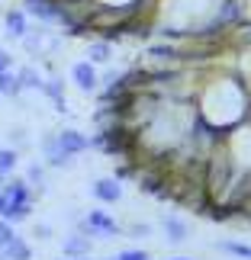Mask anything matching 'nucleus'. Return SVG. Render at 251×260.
I'll list each match as a JSON object with an SVG mask.
<instances>
[{"label":"nucleus","mask_w":251,"mask_h":260,"mask_svg":"<svg viewBox=\"0 0 251 260\" xmlns=\"http://www.w3.org/2000/svg\"><path fill=\"white\" fill-rule=\"evenodd\" d=\"M77 232H81L84 238H116V235H123V225L116 222V218H109L103 209H90L87 218H81L77 222Z\"/></svg>","instance_id":"1"},{"label":"nucleus","mask_w":251,"mask_h":260,"mask_svg":"<svg viewBox=\"0 0 251 260\" xmlns=\"http://www.w3.org/2000/svg\"><path fill=\"white\" fill-rule=\"evenodd\" d=\"M23 10H26V16L39 19L42 26H52V23H58V16H62L58 0H23Z\"/></svg>","instance_id":"2"},{"label":"nucleus","mask_w":251,"mask_h":260,"mask_svg":"<svg viewBox=\"0 0 251 260\" xmlns=\"http://www.w3.org/2000/svg\"><path fill=\"white\" fill-rule=\"evenodd\" d=\"M71 81H74V87L81 90V93H97L100 90V71L84 58V61H77L71 68Z\"/></svg>","instance_id":"3"},{"label":"nucleus","mask_w":251,"mask_h":260,"mask_svg":"<svg viewBox=\"0 0 251 260\" xmlns=\"http://www.w3.org/2000/svg\"><path fill=\"white\" fill-rule=\"evenodd\" d=\"M90 193H94V199H100V203H106V206H113L123 199V183H119L116 177H100L90 183Z\"/></svg>","instance_id":"4"},{"label":"nucleus","mask_w":251,"mask_h":260,"mask_svg":"<svg viewBox=\"0 0 251 260\" xmlns=\"http://www.w3.org/2000/svg\"><path fill=\"white\" fill-rule=\"evenodd\" d=\"M4 32H7V39H23L29 32V16L23 7H10L4 13Z\"/></svg>","instance_id":"5"},{"label":"nucleus","mask_w":251,"mask_h":260,"mask_svg":"<svg viewBox=\"0 0 251 260\" xmlns=\"http://www.w3.org/2000/svg\"><path fill=\"white\" fill-rule=\"evenodd\" d=\"M0 193L7 196V203H33V186L26 183V177H7Z\"/></svg>","instance_id":"6"},{"label":"nucleus","mask_w":251,"mask_h":260,"mask_svg":"<svg viewBox=\"0 0 251 260\" xmlns=\"http://www.w3.org/2000/svg\"><path fill=\"white\" fill-rule=\"evenodd\" d=\"M145 58L148 61H161V64H180L184 61V55H180V45L174 42H155L145 48Z\"/></svg>","instance_id":"7"},{"label":"nucleus","mask_w":251,"mask_h":260,"mask_svg":"<svg viewBox=\"0 0 251 260\" xmlns=\"http://www.w3.org/2000/svg\"><path fill=\"white\" fill-rule=\"evenodd\" d=\"M161 228H164V238L171 244H184L187 241V222L180 215H171V212H164L161 215Z\"/></svg>","instance_id":"8"},{"label":"nucleus","mask_w":251,"mask_h":260,"mask_svg":"<svg viewBox=\"0 0 251 260\" xmlns=\"http://www.w3.org/2000/svg\"><path fill=\"white\" fill-rule=\"evenodd\" d=\"M0 260H33V244L16 235L13 241H7L0 247Z\"/></svg>","instance_id":"9"},{"label":"nucleus","mask_w":251,"mask_h":260,"mask_svg":"<svg viewBox=\"0 0 251 260\" xmlns=\"http://www.w3.org/2000/svg\"><path fill=\"white\" fill-rule=\"evenodd\" d=\"M87 61L94 64V68H103V64H109L113 61V45L106 42V39H94V42L87 45Z\"/></svg>","instance_id":"10"},{"label":"nucleus","mask_w":251,"mask_h":260,"mask_svg":"<svg viewBox=\"0 0 251 260\" xmlns=\"http://www.w3.org/2000/svg\"><path fill=\"white\" fill-rule=\"evenodd\" d=\"M62 251L65 257H90V238H84L81 232H74V235H68L65 241H62Z\"/></svg>","instance_id":"11"},{"label":"nucleus","mask_w":251,"mask_h":260,"mask_svg":"<svg viewBox=\"0 0 251 260\" xmlns=\"http://www.w3.org/2000/svg\"><path fill=\"white\" fill-rule=\"evenodd\" d=\"M42 81H45V77L39 74L33 64H23V68L16 71V84H19V93H23V90H42Z\"/></svg>","instance_id":"12"},{"label":"nucleus","mask_w":251,"mask_h":260,"mask_svg":"<svg viewBox=\"0 0 251 260\" xmlns=\"http://www.w3.org/2000/svg\"><path fill=\"white\" fill-rule=\"evenodd\" d=\"M42 93L55 103L58 113H65V81H58V77H48V81H42Z\"/></svg>","instance_id":"13"},{"label":"nucleus","mask_w":251,"mask_h":260,"mask_svg":"<svg viewBox=\"0 0 251 260\" xmlns=\"http://www.w3.org/2000/svg\"><path fill=\"white\" fill-rule=\"evenodd\" d=\"M29 215H33V203H7V209H4V218H7L10 225L26 222Z\"/></svg>","instance_id":"14"},{"label":"nucleus","mask_w":251,"mask_h":260,"mask_svg":"<svg viewBox=\"0 0 251 260\" xmlns=\"http://www.w3.org/2000/svg\"><path fill=\"white\" fill-rule=\"evenodd\" d=\"M19 164V151L16 148H0V186H4V180L16 171Z\"/></svg>","instance_id":"15"},{"label":"nucleus","mask_w":251,"mask_h":260,"mask_svg":"<svg viewBox=\"0 0 251 260\" xmlns=\"http://www.w3.org/2000/svg\"><path fill=\"white\" fill-rule=\"evenodd\" d=\"M0 96H10V100L19 96V84L13 71H0Z\"/></svg>","instance_id":"16"},{"label":"nucleus","mask_w":251,"mask_h":260,"mask_svg":"<svg viewBox=\"0 0 251 260\" xmlns=\"http://www.w3.org/2000/svg\"><path fill=\"white\" fill-rule=\"evenodd\" d=\"M26 183H29V186H36L39 193H45V164H29V171H26Z\"/></svg>","instance_id":"17"},{"label":"nucleus","mask_w":251,"mask_h":260,"mask_svg":"<svg viewBox=\"0 0 251 260\" xmlns=\"http://www.w3.org/2000/svg\"><path fill=\"white\" fill-rule=\"evenodd\" d=\"M219 247H222L226 254H235V257L251 260V247H248V244H238V241H219Z\"/></svg>","instance_id":"18"},{"label":"nucleus","mask_w":251,"mask_h":260,"mask_svg":"<svg viewBox=\"0 0 251 260\" xmlns=\"http://www.w3.org/2000/svg\"><path fill=\"white\" fill-rule=\"evenodd\" d=\"M109 260H152V254H148V251H142V247H129V251H119V254H113Z\"/></svg>","instance_id":"19"},{"label":"nucleus","mask_w":251,"mask_h":260,"mask_svg":"<svg viewBox=\"0 0 251 260\" xmlns=\"http://www.w3.org/2000/svg\"><path fill=\"white\" fill-rule=\"evenodd\" d=\"M10 148H16L19 154L26 151L29 148V138H26V128H13V132H10Z\"/></svg>","instance_id":"20"},{"label":"nucleus","mask_w":251,"mask_h":260,"mask_svg":"<svg viewBox=\"0 0 251 260\" xmlns=\"http://www.w3.org/2000/svg\"><path fill=\"white\" fill-rule=\"evenodd\" d=\"M16 238V225H10L4 215H0V247H4L7 241H13Z\"/></svg>","instance_id":"21"},{"label":"nucleus","mask_w":251,"mask_h":260,"mask_svg":"<svg viewBox=\"0 0 251 260\" xmlns=\"http://www.w3.org/2000/svg\"><path fill=\"white\" fill-rule=\"evenodd\" d=\"M138 174V167L129 161V164H116V171H113V177L119 180V183H123V180H129V177H135Z\"/></svg>","instance_id":"22"},{"label":"nucleus","mask_w":251,"mask_h":260,"mask_svg":"<svg viewBox=\"0 0 251 260\" xmlns=\"http://www.w3.org/2000/svg\"><path fill=\"white\" fill-rule=\"evenodd\" d=\"M126 232H129V238H148V235H152V225H142V222H135V225H129Z\"/></svg>","instance_id":"23"},{"label":"nucleus","mask_w":251,"mask_h":260,"mask_svg":"<svg viewBox=\"0 0 251 260\" xmlns=\"http://www.w3.org/2000/svg\"><path fill=\"white\" fill-rule=\"evenodd\" d=\"M0 71H13V55L7 48H0Z\"/></svg>","instance_id":"24"},{"label":"nucleus","mask_w":251,"mask_h":260,"mask_svg":"<svg viewBox=\"0 0 251 260\" xmlns=\"http://www.w3.org/2000/svg\"><path fill=\"white\" fill-rule=\"evenodd\" d=\"M33 235L39 238V241H48V238H52V225H36Z\"/></svg>","instance_id":"25"},{"label":"nucleus","mask_w":251,"mask_h":260,"mask_svg":"<svg viewBox=\"0 0 251 260\" xmlns=\"http://www.w3.org/2000/svg\"><path fill=\"white\" fill-rule=\"evenodd\" d=\"M4 209H7V196L0 193V215H4Z\"/></svg>","instance_id":"26"},{"label":"nucleus","mask_w":251,"mask_h":260,"mask_svg":"<svg viewBox=\"0 0 251 260\" xmlns=\"http://www.w3.org/2000/svg\"><path fill=\"white\" fill-rule=\"evenodd\" d=\"M171 260H193V257H171Z\"/></svg>","instance_id":"27"},{"label":"nucleus","mask_w":251,"mask_h":260,"mask_svg":"<svg viewBox=\"0 0 251 260\" xmlns=\"http://www.w3.org/2000/svg\"><path fill=\"white\" fill-rule=\"evenodd\" d=\"M74 260H90V257H74Z\"/></svg>","instance_id":"28"},{"label":"nucleus","mask_w":251,"mask_h":260,"mask_svg":"<svg viewBox=\"0 0 251 260\" xmlns=\"http://www.w3.org/2000/svg\"><path fill=\"white\" fill-rule=\"evenodd\" d=\"M65 260H71V257H65Z\"/></svg>","instance_id":"29"}]
</instances>
